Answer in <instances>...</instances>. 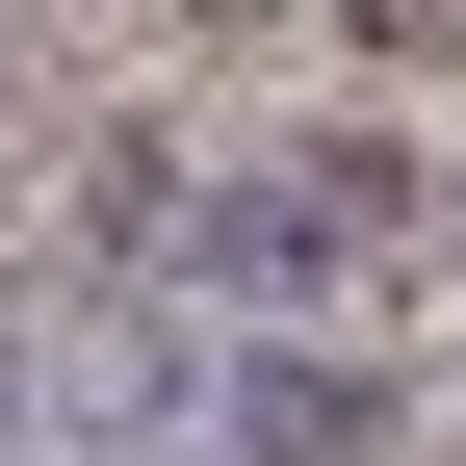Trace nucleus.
<instances>
[{
  "instance_id": "obj_1",
  "label": "nucleus",
  "mask_w": 466,
  "mask_h": 466,
  "mask_svg": "<svg viewBox=\"0 0 466 466\" xmlns=\"http://www.w3.org/2000/svg\"><path fill=\"white\" fill-rule=\"evenodd\" d=\"M363 233H389V156H259V182L208 208V259H233V285H337Z\"/></svg>"
},
{
  "instance_id": "obj_2",
  "label": "nucleus",
  "mask_w": 466,
  "mask_h": 466,
  "mask_svg": "<svg viewBox=\"0 0 466 466\" xmlns=\"http://www.w3.org/2000/svg\"><path fill=\"white\" fill-rule=\"evenodd\" d=\"M233 441H259V466H389V415H363L337 363H259V389H233Z\"/></svg>"
}]
</instances>
